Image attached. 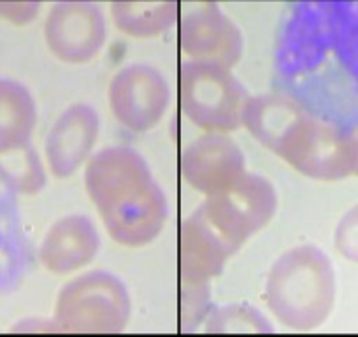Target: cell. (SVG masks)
I'll return each instance as SVG.
<instances>
[{"instance_id": "cell-1", "label": "cell", "mask_w": 358, "mask_h": 337, "mask_svg": "<svg viewBox=\"0 0 358 337\" xmlns=\"http://www.w3.org/2000/svg\"><path fill=\"white\" fill-rule=\"evenodd\" d=\"M274 69L285 94L309 108H318L341 83L358 102V0L292 6L276 41Z\"/></svg>"}, {"instance_id": "cell-2", "label": "cell", "mask_w": 358, "mask_h": 337, "mask_svg": "<svg viewBox=\"0 0 358 337\" xmlns=\"http://www.w3.org/2000/svg\"><path fill=\"white\" fill-rule=\"evenodd\" d=\"M243 127L260 146L308 180L337 183L355 176L358 144L351 127L285 92L251 97Z\"/></svg>"}, {"instance_id": "cell-3", "label": "cell", "mask_w": 358, "mask_h": 337, "mask_svg": "<svg viewBox=\"0 0 358 337\" xmlns=\"http://www.w3.org/2000/svg\"><path fill=\"white\" fill-rule=\"evenodd\" d=\"M83 181L113 243L139 250L153 244L167 227V194L136 148L111 144L97 150L83 168Z\"/></svg>"}, {"instance_id": "cell-4", "label": "cell", "mask_w": 358, "mask_h": 337, "mask_svg": "<svg viewBox=\"0 0 358 337\" xmlns=\"http://www.w3.org/2000/svg\"><path fill=\"white\" fill-rule=\"evenodd\" d=\"M264 299L267 311L285 329H320L336 308L337 274L332 259L316 244L292 246L268 269Z\"/></svg>"}, {"instance_id": "cell-5", "label": "cell", "mask_w": 358, "mask_h": 337, "mask_svg": "<svg viewBox=\"0 0 358 337\" xmlns=\"http://www.w3.org/2000/svg\"><path fill=\"white\" fill-rule=\"evenodd\" d=\"M39 108L30 88L0 76V185L15 195H36L46 187L48 168L34 148Z\"/></svg>"}, {"instance_id": "cell-6", "label": "cell", "mask_w": 358, "mask_h": 337, "mask_svg": "<svg viewBox=\"0 0 358 337\" xmlns=\"http://www.w3.org/2000/svg\"><path fill=\"white\" fill-rule=\"evenodd\" d=\"M132 318V297L120 276L106 269L81 271L60 288L53 320L58 332L122 334Z\"/></svg>"}, {"instance_id": "cell-7", "label": "cell", "mask_w": 358, "mask_h": 337, "mask_svg": "<svg viewBox=\"0 0 358 337\" xmlns=\"http://www.w3.org/2000/svg\"><path fill=\"white\" fill-rule=\"evenodd\" d=\"M251 95L232 67L187 60L179 71V104L183 116L202 132L230 134L244 125Z\"/></svg>"}, {"instance_id": "cell-8", "label": "cell", "mask_w": 358, "mask_h": 337, "mask_svg": "<svg viewBox=\"0 0 358 337\" xmlns=\"http://www.w3.org/2000/svg\"><path fill=\"white\" fill-rule=\"evenodd\" d=\"M280 209V194L268 178L246 173L237 183L204 199L195 211L232 248L239 251L251 237L267 229Z\"/></svg>"}, {"instance_id": "cell-9", "label": "cell", "mask_w": 358, "mask_h": 337, "mask_svg": "<svg viewBox=\"0 0 358 337\" xmlns=\"http://www.w3.org/2000/svg\"><path fill=\"white\" fill-rule=\"evenodd\" d=\"M172 104V88L160 69L134 62L109 81L108 106L116 122L134 134L151 132Z\"/></svg>"}, {"instance_id": "cell-10", "label": "cell", "mask_w": 358, "mask_h": 337, "mask_svg": "<svg viewBox=\"0 0 358 337\" xmlns=\"http://www.w3.org/2000/svg\"><path fill=\"white\" fill-rule=\"evenodd\" d=\"M101 137V115L92 104L74 102L67 106L44 139L43 158L48 173L57 180L78 174L94 157Z\"/></svg>"}, {"instance_id": "cell-11", "label": "cell", "mask_w": 358, "mask_h": 337, "mask_svg": "<svg viewBox=\"0 0 358 337\" xmlns=\"http://www.w3.org/2000/svg\"><path fill=\"white\" fill-rule=\"evenodd\" d=\"M181 176L197 194L225 192L248 173L244 151L229 134L204 132L181 153Z\"/></svg>"}, {"instance_id": "cell-12", "label": "cell", "mask_w": 358, "mask_h": 337, "mask_svg": "<svg viewBox=\"0 0 358 337\" xmlns=\"http://www.w3.org/2000/svg\"><path fill=\"white\" fill-rule=\"evenodd\" d=\"M44 37L57 60L67 65H85L99 57L108 39V30L97 8L65 4L51 11Z\"/></svg>"}, {"instance_id": "cell-13", "label": "cell", "mask_w": 358, "mask_h": 337, "mask_svg": "<svg viewBox=\"0 0 358 337\" xmlns=\"http://www.w3.org/2000/svg\"><path fill=\"white\" fill-rule=\"evenodd\" d=\"M102 237L90 216L71 213L58 218L39 244V262L55 276H72L97 260Z\"/></svg>"}, {"instance_id": "cell-14", "label": "cell", "mask_w": 358, "mask_h": 337, "mask_svg": "<svg viewBox=\"0 0 358 337\" xmlns=\"http://www.w3.org/2000/svg\"><path fill=\"white\" fill-rule=\"evenodd\" d=\"M236 251L204 222L197 211L179 229V278L181 283L211 285Z\"/></svg>"}, {"instance_id": "cell-15", "label": "cell", "mask_w": 358, "mask_h": 337, "mask_svg": "<svg viewBox=\"0 0 358 337\" xmlns=\"http://www.w3.org/2000/svg\"><path fill=\"white\" fill-rule=\"evenodd\" d=\"M181 50L188 60L215 62L232 67L244 53V39L237 27L218 11H202L183 23Z\"/></svg>"}, {"instance_id": "cell-16", "label": "cell", "mask_w": 358, "mask_h": 337, "mask_svg": "<svg viewBox=\"0 0 358 337\" xmlns=\"http://www.w3.org/2000/svg\"><path fill=\"white\" fill-rule=\"evenodd\" d=\"M13 195L0 185V295L13 294L29 271V246Z\"/></svg>"}, {"instance_id": "cell-17", "label": "cell", "mask_w": 358, "mask_h": 337, "mask_svg": "<svg viewBox=\"0 0 358 337\" xmlns=\"http://www.w3.org/2000/svg\"><path fill=\"white\" fill-rule=\"evenodd\" d=\"M209 334H273V322L251 304H227L211 309L204 322Z\"/></svg>"}, {"instance_id": "cell-18", "label": "cell", "mask_w": 358, "mask_h": 337, "mask_svg": "<svg viewBox=\"0 0 358 337\" xmlns=\"http://www.w3.org/2000/svg\"><path fill=\"white\" fill-rule=\"evenodd\" d=\"M181 323L183 330H195L204 325L211 313V285L181 283Z\"/></svg>"}, {"instance_id": "cell-19", "label": "cell", "mask_w": 358, "mask_h": 337, "mask_svg": "<svg viewBox=\"0 0 358 337\" xmlns=\"http://www.w3.org/2000/svg\"><path fill=\"white\" fill-rule=\"evenodd\" d=\"M334 248L344 260L358 266V204L351 206L337 222Z\"/></svg>"}, {"instance_id": "cell-20", "label": "cell", "mask_w": 358, "mask_h": 337, "mask_svg": "<svg viewBox=\"0 0 358 337\" xmlns=\"http://www.w3.org/2000/svg\"><path fill=\"white\" fill-rule=\"evenodd\" d=\"M351 130H353L355 139H357V144H358V123H355V125H351ZM355 176H358V162H357V168H355Z\"/></svg>"}]
</instances>
